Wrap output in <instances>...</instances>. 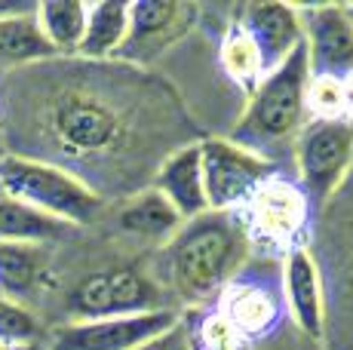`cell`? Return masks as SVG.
<instances>
[{"label":"cell","mask_w":353,"mask_h":350,"mask_svg":"<svg viewBox=\"0 0 353 350\" xmlns=\"http://www.w3.org/2000/svg\"><path fill=\"white\" fill-rule=\"evenodd\" d=\"M283 295L289 301V313L304 335L323 338V282L310 249L292 246L283 267Z\"/></svg>","instance_id":"cell-14"},{"label":"cell","mask_w":353,"mask_h":350,"mask_svg":"<svg viewBox=\"0 0 353 350\" xmlns=\"http://www.w3.org/2000/svg\"><path fill=\"white\" fill-rule=\"evenodd\" d=\"M196 147L209 212H240L258 187L276 175V163L230 138H206Z\"/></svg>","instance_id":"cell-4"},{"label":"cell","mask_w":353,"mask_h":350,"mask_svg":"<svg viewBox=\"0 0 353 350\" xmlns=\"http://www.w3.org/2000/svg\"><path fill=\"white\" fill-rule=\"evenodd\" d=\"M344 10H347V19H350V25H353V3H344Z\"/></svg>","instance_id":"cell-27"},{"label":"cell","mask_w":353,"mask_h":350,"mask_svg":"<svg viewBox=\"0 0 353 350\" xmlns=\"http://www.w3.org/2000/svg\"><path fill=\"white\" fill-rule=\"evenodd\" d=\"M240 212H246V231H252L255 237L268 243L295 246L292 240L307 221V197L298 185L274 175L249 197Z\"/></svg>","instance_id":"cell-11"},{"label":"cell","mask_w":353,"mask_h":350,"mask_svg":"<svg viewBox=\"0 0 353 350\" xmlns=\"http://www.w3.org/2000/svg\"><path fill=\"white\" fill-rule=\"evenodd\" d=\"M307 114L316 120L344 117V90L335 77H310L307 86Z\"/></svg>","instance_id":"cell-24"},{"label":"cell","mask_w":353,"mask_h":350,"mask_svg":"<svg viewBox=\"0 0 353 350\" xmlns=\"http://www.w3.org/2000/svg\"><path fill=\"white\" fill-rule=\"evenodd\" d=\"M219 313L236 332V338L264 335L270 326L280 322V313H283L280 289L268 286L261 277H240L236 274L225 286V292H221Z\"/></svg>","instance_id":"cell-13"},{"label":"cell","mask_w":353,"mask_h":350,"mask_svg":"<svg viewBox=\"0 0 353 350\" xmlns=\"http://www.w3.org/2000/svg\"><path fill=\"white\" fill-rule=\"evenodd\" d=\"M185 221L179 218V212L166 203V197L151 191L132 197L129 203L120 209V231L132 234L141 240H157V243H169L179 234V227Z\"/></svg>","instance_id":"cell-17"},{"label":"cell","mask_w":353,"mask_h":350,"mask_svg":"<svg viewBox=\"0 0 353 350\" xmlns=\"http://www.w3.org/2000/svg\"><path fill=\"white\" fill-rule=\"evenodd\" d=\"M196 6L175 3V0H139L129 3V25L123 46L117 50V59L126 62H151L160 56L169 43H175L181 34L194 28Z\"/></svg>","instance_id":"cell-9"},{"label":"cell","mask_w":353,"mask_h":350,"mask_svg":"<svg viewBox=\"0 0 353 350\" xmlns=\"http://www.w3.org/2000/svg\"><path fill=\"white\" fill-rule=\"evenodd\" d=\"M341 90H344V117L353 120V74L341 80Z\"/></svg>","instance_id":"cell-25"},{"label":"cell","mask_w":353,"mask_h":350,"mask_svg":"<svg viewBox=\"0 0 353 350\" xmlns=\"http://www.w3.org/2000/svg\"><path fill=\"white\" fill-rule=\"evenodd\" d=\"M68 231H71V225H65V221L0 194V243L40 246V243L62 240Z\"/></svg>","instance_id":"cell-16"},{"label":"cell","mask_w":353,"mask_h":350,"mask_svg":"<svg viewBox=\"0 0 353 350\" xmlns=\"http://www.w3.org/2000/svg\"><path fill=\"white\" fill-rule=\"evenodd\" d=\"M40 335L37 316L28 307H22L16 298L0 295V341L10 344H34Z\"/></svg>","instance_id":"cell-23"},{"label":"cell","mask_w":353,"mask_h":350,"mask_svg":"<svg viewBox=\"0 0 353 350\" xmlns=\"http://www.w3.org/2000/svg\"><path fill=\"white\" fill-rule=\"evenodd\" d=\"M0 157H3V151H0Z\"/></svg>","instance_id":"cell-28"},{"label":"cell","mask_w":353,"mask_h":350,"mask_svg":"<svg viewBox=\"0 0 353 350\" xmlns=\"http://www.w3.org/2000/svg\"><path fill=\"white\" fill-rule=\"evenodd\" d=\"M0 194L28 203L71 227L90 225L101 209V197L74 172L6 151L0 157Z\"/></svg>","instance_id":"cell-3"},{"label":"cell","mask_w":353,"mask_h":350,"mask_svg":"<svg viewBox=\"0 0 353 350\" xmlns=\"http://www.w3.org/2000/svg\"><path fill=\"white\" fill-rule=\"evenodd\" d=\"M240 28L252 40L261 74H270L304 43L301 6L295 3H246L240 10Z\"/></svg>","instance_id":"cell-12"},{"label":"cell","mask_w":353,"mask_h":350,"mask_svg":"<svg viewBox=\"0 0 353 350\" xmlns=\"http://www.w3.org/2000/svg\"><path fill=\"white\" fill-rule=\"evenodd\" d=\"M37 255L31 246L0 243V289L6 295H25L37 282Z\"/></svg>","instance_id":"cell-22"},{"label":"cell","mask_w":353,"mask_h":350,"mask_svg":"<svg viewBox=\"0 0 353 350\" xmlns=\"http://www.w3.org/2000/svg\"><path fill=\"white\" fill-rule=\"evenodd\" d=\"M0 350H34L31 344H10V341H0Z\"/></svg>","instance_id":"cell-26"},{"label":"cell","mask_w":353,"mask_h":350,"mask_svg":"<svg viewBox=\"0 0 353 350\" xmlns=\"http://www.w3.org/2000/svg\"><path fill=\"white\" fill-rule=\"evenodd\" d=\"M249 231L240 212H203L166 243L169 280L188 305H206L240 274Z\"/></svg>","instance_id":"cell-1"},{"label":"cell","mask_w":353,"mask_h":350,"mask_svg":"<svg viewBox=\"0 0 353 350\" xmlns=\"http://www.w3.org/2000/svg\"><path fill=\"white\" fill-rule=\"evenodd\" d=\"M126 25H129V3H123V0L90 3L86 31L77 52L83 59H114L117 50L123 46Z\"/></svg>","instance_id":"cell-18"},{"label":"cell","mask_w":353,"mask_h":350,"mask_svg":"<svg viewBox=\"0 0 353 350\" xmlns=\"http://www.w3.org/2000/svg\"><path fill=\"white\" fill-rule=\"evenodd\" d=\"M52 56L56 52L40 34L34 12L31 16L0 19V65H34Z\"/></svg>","instance_id":"cell-20"},{"label":"cell","mask_w":353,"mask_h":350,"mask_svg":"<svg viewBox=\"0 0 353 350\" xmlns=\"http://www.w3.org/2000/svg\"><path fill=\"white\" fill-rule=\"evenodd\" d=\"M179 326L172 307L105 320H71L50 335V350H141Z\"/></svg>","instance_id":"cell-6"},{"label":"cell","mask_w":353,"mask_h":350,"mask_svg":"<svg viewBox=\"0 0 353 350\" xmlns=\"http://www.w3.org/2000/svg\"><path fill=\"white\" fill-rule=\"evenodd\" d=\"M86 12L90 3L80 0H43L34 10V22L52 52H77L86 31Z\"/></svg>","instance_id":"cell-19"},{"label":"cell","mask_w":353,"mask_h":350,"mask_svg":"<svg viewBox=\"0 0 353 350\" xmlns=\"http://www.w3.org/2000/svg\"><path fill=\"white\" fill-rule=\"evenodd\" d=\"M151 311H163L160 292L145 274L132 267L90 274L68 295V313L74 320H105V316H132Z\"/></svg>","instance_id":"cell-7"},{"label":"cell","mask_w":353,"mask_h":350,"mask_svg":"<svg viewBox=\"0 0 353 350\" xmlns=\"http://www.w3.org/2000/svg\"><path fill=\"white\" fill-rule=\"evenodd\" d=\"M353 160V120H307L295 138V166L304 197L323 203L341 185Z\"/></svg>","instance_id":"cell-5"},{"label":"cell","mask_w":353,"mask_h":350,"mask_svg":"<svg viewBox=\"0 0 353 350\" xmlns=\"http://www.w3.org/2000/svg\"><path fill=\"white\" fill-rule=\"evenodd\" d=\"M50 132L62 145V151L74 157L101 154L117 141L120 120L108 105L86 92H65L50 107Z\"/></svg>","instance_id":"cell-8"},{"label":"cell","mask_w":353,"mask_h":350,"mask_svg":"<svg viewBox=\"0 0 353 350\" xmlns=\"http://www.w3.org/2000/svg\"><path fill=\"white\" fill-rule=\"evenodd\" d=\"M307 86H310V65L304 43L270 74H264L261 83L252 90L249 105L243 111L230 141L261 154L274 163L276 154L295 147L307 123Z\"/></svg>","instance_id":"cell-2"},{"label":"cell","mask_w":353,"mask_h":350,"mask_svg":"<svg viewBox=\"0 0 353 350\" xmlns=\"http://www.w3.org/2000/svg\"><path fill=\"white\" fill-rule=\"evenodd\" d=\"M154 191L166 197V203L179 212L181 221H194L203 212H209L206 187H203V169H200V147L196 145L179 147L160 166Z\"/></svg>","instance_id":"cell-15"},{"label":"cell","mask_w":353,"mask_h":350,"mask_svg":"<svg viewBox=\"0 0 353 350\" xmlns=\"http://www.w3.org/2000/svg\"><path fill=\"white\" fill-rule=\"evenodd\" d=\"M310 77L344 80L353 74V25L344 3L301 6Z\"/></svg>","instance_id":"cell-10"},{"label":"cell","mask_w":353,"mask_h":350,"mask_svg":"<svg viewBox=\"0 0 353 350\" xmlns=\"http://www.w3.org/2000/svg\"><path fill=\"white\" fill-rule=\"evenodd\" d=\"M221 65H225L228 77L249 92H252L264 77L261 62H258V52H255L252 40L246 37V31L240 28V22L230 25L228 34H225V43H221Z\"/></svg>","instance_id":"cell-21"}]
</instances>
